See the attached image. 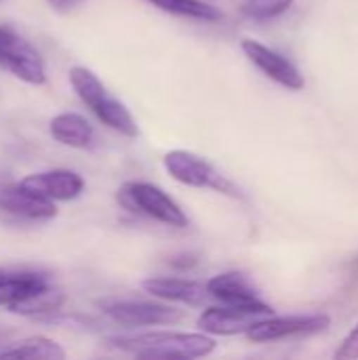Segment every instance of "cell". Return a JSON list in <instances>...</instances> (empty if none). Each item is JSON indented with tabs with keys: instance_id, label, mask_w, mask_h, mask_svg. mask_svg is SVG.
<instances>
[{
	"instance_id": "d6986e66",
	"label": "cell",
	"mask_w": 358,
	"mask_h": 360,
	"mask_svg": "<svg viewBox=\"0 0 358 360\" xmlns=\"http://www.w3.org/2000/svg\"><path fill=\"white\" fill-rule=\"evenodd\" d=\"M291 4L293 0H245L241 4V13L253 21H268L287 13Z\"/></svg>"
},
{
	"instance_id": "277c9868",
	"label": "cell",
	"mask_w": 358,
	"mask_h": 360,
	"mask_svg": "<svg viewBox=\"0 0 358 360\" xmlns=\"http://www.w3.org/2000/svg\"><path fill=\"white\" fill-rule=\"evenodd\" d=\"M118 200L127 209H131L139 215H146L162 226L179 228V230L190 226V219L184 213V209L179 207V202L173 200L162 188H158L154 184L127 181L118 192Z\"/></svg>"
},
{
	"instance_id": "9a60e30c",
	"label": "cell",
	"mask_w": 358,
	"mask_h": 360,
	"mask_svg": "<svg viewBox=\"0 0 358 360\" xmlns=\"http://www.w3.org/2000/svg\"><path fill=\"white\" fill-rule=\"evenodd\" d=\"M0 359H30V360H63L65 350L42 335H32L23 340H13L4 348H0Z\"/></svg>"
},
{
	"instance_id": "ac0fdd59",
	"label": "cell",
	"mask_w": 358,
	"mask_h": 360,
	"mask_svg": "<svg viewBox=\"0 0 358 360\" xmlns=\"http://www.w3.org/2000/svg\"><path fill=\"white\" fill-rule=\"evenodd\" d=\"M150 4H154L156 8L175 15V17H184V19H192V21H203V23H217L224 19V13L205 2V0H148Z\"/></svg>"
},
{
	"instance_id": "ba28073f",
	"label": "cell",
	"mask_w": 358,
	"mask_h": 360,
	"mask_svg": "<svg viewBox=\"0 0 358 360\" xmlns=\"http://www.w3.org/2000/svg\"><path fill=\"white\" fill-rule=\"evenodd\" d=\"M205 289H207V293H209L211 300H217L224 306L251 310V312H257L262 316L274 314L272 306L266 304L260 297L257 289L241 272H222V274H215L213 278H209L205 283Z\"/></svg>"
},
{
	"instance_id": "52a82bcc",
	"label": "cell",
	"mask_w": 358,
	"mask_h": 360,
	"mask_svg": "<svg viewBox=\"0 0 358 360\" xmlns=\"http://www.w3.org/2000/svg\"><path fill=\"white\" fill-rule=\"evenodd\" d=\"M331 325L327 314H293V316H264L245 335L255 344L283 342L293 338H308L323 333Z\"/></svg>"
},
{
	"instance_id": "7a4b0ae2",
	"label": "cell",
	"mask_w": 358,
	"mask_h": 360,
	"mask_svg": "<svg viewBox=\"0 0 358 360\" xmlns=\"http://www.w3.org/2000/svg\"><path fill=\"white\" fill-rule=\"evenodd\" d=\"M68 74L74 93L97 116L101 124L129 139L139 135V127L133 114L129 112V108L108 91V86L97 78V74H93L89 68L82 65H74Z\"/></svg>"
},
{
	"instance_id": "5b68a950",
	"label": "cell",
	"mask_w": 358,
	"mask_h": 360,
	"mask_svg": "<svg viewBox=\"0 0 358 360\" xmlns=\"http://www.w3.org/2000/svg\"><path fill=\"white\" fill-rule=\"evenodd\" d=\"M0 68L32 86H42L46 82L42 55L11 25H0Z\"/></svg>"
},
{
	"instance_id": "603a6c76",
	"label": "cell",
	"mask_w": 358,
	"mask_h": 360,
	"mask_svg": "<svg viewBox=\"0 0 358 360\" xmlns=\"http://www.w3.org/2000/svg\"><path fill=\"white\" fill-rule=\"evenodd\" d=\"M17 338V329L13 325H4L0 323V348H4L6 344H11Z\"/></svg>"
},
{
	"instance_id": "8fae6325",
	"label": "cell",
	"mask_w": 358,
	"mask_h": 360,
	"mask_svg": "<svg viewBox=\"0 0 358 360\" xmlns=\"http://www.w3.org/2000/svg\"><path fill=\"white\" fill-rule=\"evenodd\" d=\"M139 287L154 300H160L167 304H184V306L198 308V306H205V302L209 300L205 283L190 281V278L150 276V278H143Z\"/></svg>"
},
{
	"instance_id": "2e32d148",
	"label": "cell",
	"mask_w": 358,
	"mask_h": 360,
	"mask_svg": "<svg viewBox=\"0 0 358 360\" xmlns=\"http://www.w3.org/2000/svg\"><path fill=\"white\" fill-rule=\"evenodd\" d=\"M49 278L38 272H15L6 274L0 272V306L8 308L15 302L49 287Z\"/></svg>"
},
{
	"instance_id": "5bb4252c",
	"label": "cell",
	"mask_w": 358,
	"mask_h": 360,
	"mask_svg": "<svg viewBox=\"0 0 358 360\" xmlns=\"http://www.w3.org/2000/svg\"><path fill=\"white\" fill-rule=\"evenodd\" d=\"M49 133L57 143L74 150H87L95 141L93 124L76 112H61L53 116L49 122Z\"/></svg>"
},
{
	"instance_id": "9c48e42d",
	"label": "cell",
	"mask_w": 358,
	"mask_h": 360,
	"mask_svg": "<svg viewBox=\"0 0 358 360\" xmlns=\"http://www.w3.org/2000/svg\"><path fill=\"white\" fill-rule=\"evenodd\" d=\"M241 49L245 53V57L270 80H274L276 84L289 89V91H302L306 86L304 74L300 72V68L287 59L285 55H281L279 51L253 40V38H245L241 42Z\"/></svg>"
},
{
	"instance_id": "44dd1931",
	"label": "cell",
	"mask_w": 358,
	"mask_h": 360,
	"mask_svg": "<svg viewBox=\"0 0 358 360\" xmlns=\"http://www.w3.org/2000/svg\"><path fill=\"white\" fill-rule=\"evenodd\" d=\"M198 262H200V259H198L196 253H188V251H186V253H179V255L171 257V259H169V266L175 268V270L186 272V270H192Z\"/></svg>"
},
{
	"instance_id": "4fadbf2b",
	"label": "cell",
	"mask_w": 358,
	"mask_h": 360,
	"mask_svg": "<svg viewBox=\"0 0 358 360\" xmlns=\"http://www.w3.org/2000/svg\"><path fill=\"white\" fill-rule=\"evenodd\" d=\"M260 319H264L257 312L232 308V306H213L203 310V314L196 319V327L207 335H245Z\"/></svg>"
},
{
	"instance_id": "ffe728a7",
	"label": "cell",
	"mask_w": 358,
	"mask_h": 360,
	"mask_svg": "<svg viewBox=\"0 0 358 360\" xmlns=\"http://www.w3.org/2000/svg\"><path fill=\"white\" fill-rule=\"evenodd\" d=\"M358 359V325L350 331V335L342 342L335 352V360H357Z\"/></svg>"
},
{
	"instance_id": "8992f818",
	"label": "cell",
	"mask_w": 358,
	"mask_h": 360,
	"mask_svg": "<svg viewBox=\"0 0 358 360\" xmlns=\"http://www.w3.org/2000/svg\"><path fill=\"white\" fill-rule=\"evenodd\" d=\"M103 314L127 329L135 327H160L179 325L188 319V312L173 308L167 302H143V300H114L101 304Z\"/></svg>"
},
{
	"instance_id": "7402d4cb",
	"label": "cell",
	"mask_w": 358,
	"mask_h": 360,
	"mask_svg": "<svg viewBox=\"0 0 358 360\" xmlns=\"http://www.w3.org/2000/svg\"><path fill=\"white\" fill-rule=\"evenodd\" d=\"M87 0H46V4L55 11V13H61V15H68V13H74L78 11Z\"/></svg>"
},
{
	"instance_id": "7c38bea8",
	"label": "cell",
	"mask_w": 358,
	"mask_h": 360,
	"mask_svg": "<svg viewBox=\"0 0 358 360\" xmlns=\"http://www.w3.org/2000/svg\"><path fill=\"white\" fill-rule=\"evenodd\" d=\"M0 211L25 221H51L57 217V207L19 184H0Z\"/></svg>"
},
{
	"instance_id": "3957f363",
	"label": "cell",
	"mask_w": 358,
	"mask_h": 360,
	"mask_svg": "<svg viewBox=\"0 0 358 360\" xmlns=\"http://www.w3.org/2000/svg\"><path fill=\"white\" fill-rule=\"evenodd\" d=\"M162 165L171 179L188 188H207L230 198H243V192L236 184H232L226 175H222L207 158L188 152V150H171L165 154Z\"/></svg>"
},
{
	"instance_id": "30bf717a",
	"label": "cell",
	"mask_w": 358,
	"mask_h": 360,
	"mask_svg": "<svg viewBox=\"0 0 358 360\" xmlns=\"http://www.w3.org/2000/svg\"><path fill=\"white\" fill-rule=\"evenodd\" d=\"M21 188L27 192L51 200V202H70L78 198L84 190V179L76 171L68 169H55V171H42V173H30L19 181Z\"/></svg>"
},
{
	"instance_id": "6da1fadb",
	"label": "cell",
	"mask_w": 358,
	"mask_h": 360,
	"mask_svg": "<svg viewBox=\"0 0 358 360\" xmlns=\"http://www.w3.org/2000/svg\"><path fill=\"white\" fill-rule=\"evenodd\" d=\"M110 348L139 359H203L215 352L217 344L207 333L179 331H148L137 335H114L106 342Z\"/></svg>"
},
{
	"instance_id": "e0dca14e",
	"label": "cell",
	"mask_w": 358,
	"mask_h": 360,
	"mask_svg": "<svg viewBox=\"0 0 358 360\" xmlns=\"http://www.w3.org/2000/svg\"><path fill=\"white\" fill-rule=\"evenodd\" d=\"M63 302H65V295L59 289H53L49 285V287L15 302L13 306H8V312L19 314V316H30V319H49L61 310Z\"/></svg>"
}]
</instances>
